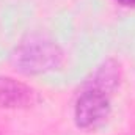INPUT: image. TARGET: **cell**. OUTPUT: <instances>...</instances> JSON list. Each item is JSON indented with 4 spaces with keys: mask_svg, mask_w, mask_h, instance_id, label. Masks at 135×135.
<instances>
[{
    "mask_svg": "<svg viewBox=\"0 0 135 135\" xmlns=\"http://www.w3.org/2000/svg\"><path fill=\"white\" fill-rule=\"evenodd\" d=\"M13 61L19 72L36 75L60 69L65 61V54L54 41L46 38H30L16 49Z\"/></svg>",
    "mask_w": 135,
    "mask_h": 135,
    "instance_id": "1",
    "label": "cell"
},
{
    "mask_svg": "<svg viewBox=\"0 0 135 135\" xmlns=\"http://www.w3.org/2000/svg\"><path fill=\"white\" fill-rule=\"evenodd\" d=\"M110 94L101 90L85 86L74 107V121L77 127L91 131L104 124L110 115Z\"/></svg>",
    "mask_w": 135,
    "mask_h": 135,
    "instance_id": "2",
    "label": "cell"
},
{
    "mask_svg": "<svg viewBox=\"0 0 135 135\" xmlns=\"http://www.w3.org/2000/svg\"><path fill=\"white\" fill-rule=\"evenodd\" d=\"M41 101L38 91L30 85L11 77H0V108L24 110Z\"/></svg>",
    "mask_w": 135,
    "mask_h": 135,
    "instance_id": "3",
    "label": "cell"
},
{
    "mask_svg": "<svg viewBox=\"0 0 135 135\" xmlns=\"http://www.w3.org/2000/svg\"><path fill=\"white\" fill-rule=\"evenodd\" d=\"M119 79H121L119 65L115 60H107L104 65H101V66L96 69V72L86 82L85 86L96 88V90H101V91L107 93V94H112L118 88Z\"/></svg>",
    "mask_w": 135,
    "mask_h": 135,
    "instance_id": "4",
    "label": "cell"
},
{
    "mask_svg": "<svg viewBox=\"0 0 135 135\" xmlns=\"http://www.w3.org/2000/svg\"><path fill=\"white\" fill-rule=\"evenodd\" d=\"M121 6H126V8H135V0H116Z\"/></svg>",
    "mask_w": 135,
    "mask_h": 135,
    "instance_id": "5",
    "label": "cell"
}]
</instances>
